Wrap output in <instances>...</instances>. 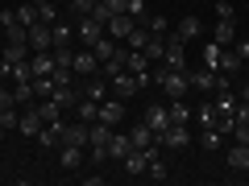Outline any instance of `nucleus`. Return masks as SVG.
Segmentation results:
<instances>
[{"instance_id": "7ed1b4c3", "label": "nucleus", "mask_w": 249, "mask_h": 186, "mask_svg": "<svg viewBox=\"0 0 249 186\" xmlns=\"http://www.w3.org/2000/svg\"><path fill=\"white\" fill-rule=\"evenodd\" d=\"M42 124H46V120H42V112H37L34 104H29V108H21V116H17V133L25 137V141H37Z\"/></svg>"}, {"instance_id": "4c0bfd02", "label": "nucleus", "mask_w": 249, "mask_h": 186, "mask_svg": "<svg viewBox=\"0 0 249 186\" xmlns=\"http://www.w3.org/2000/svg\"><path fill=\"white\" fill-rule=\"evenodd\" d=\"M67 4H71V13H75V17H88V13L96 9V0H67Z\"/></svg>"}, {"instance_id": "5701e85b", "label": "nucleus", "mask_w": 249, "mask_h": 186, "mask_svg": "<svg viewBox=\"0 0 249 186\" xmlns=\"http://www.w3.org/2000/svg\"><path fill=\"white\" fill-rule=\"evenodd\" d=\"M145 161H150V157H145V149H133L121 166H124V174H129V178H145Z\"/></svg>"}, {"instance_id": "37998d69", "label": "nucleus", "mask_w": 249, "mask_h": 186, "mask_svg": "<svg viewBox=\"0 0 249 186\" xmlns=\"http://www.w3.org/2000/svg\"><path fill=\"white\" fill-rule=\"evenodd\" d=\"M241 75H245V79H249V62H245V71H241Z\"/></svg>"}, {"instance_id": "412c9836", "label": "nucleus", "mask_w": 249, "mask_h": 186, "mask_svg": "<svg viewBox=\"0 0 249 186\" xmlns=\"http://www.w3.org/2000/svg\"><path fill=\"white\" fill-rule=\"evenodd\" d=\"M212 42H216V46H232V42H237V21H220V17H216Z\"/></svg>"}, {"instance_id": "dca6fc26", "label": "nucleus", "mask_w": 249, "mask_h": 186, "mask_svg": "<svg viewBox=\"0 0 249 186\" xmlns=\"http://www.w3.org/2000/svg\"><path fill=\"white\" fill-rule=\"evenodd\" d=\"M62 124H67V120H50V124H42V133H37V145H42V149L62 145Z\"/></svg>"}, {"instance_id": "a878e982", "label": "nucleus", "mask_w": 249, "mask_h": 186, "mask_svg": "<svg viewBox=\"0 0 249 186\" xmlns=\"http://www.w3.org/2000/svg\"><path fill=\"white\" fill-rule=\"evenodd\" d=\"M75 120H83V124L100 120V104H96V99H88V95H83L79 104H75Z\"/></svg>"}, {"instance_id": "7c9ffc66", "label": "nucleus", "mask_w": 249, "mask_h": 186, "mask_svg": "<svg viewBox=\"0 0 249 186\" xmlns=\"http://www.w3.org/2000/svg\"><path fill=\"white\" fill-rule=\"evenodd\" d=\"M54 46H71V37H75V25H67V21H54Z\"/></svg>"}, {"instance_id": "c9c22d12", "label": "nucleus", "mask_w": 249, "mask_h": 186, "mask_svg": "<svg viewBox=\"0 0 249 186\" xmlns=\"http://www.w3.org/2000/svg\"><path fill=\"white\" fill-rule=\"evenodd\" d=\"M220 50H224V46L208 42V46H204V66H212V71H216V66H220Z\"/></svg>"}, {"instance_id": "9d476101", "label": "nucleus", "mask_w": 249, "mask_h": 186, "mask_svg": "<svg viewBox=\"0 0 249 186\" xmlns=\"http://www.w3.org/2000/svg\"><path fill=\"white\" fill-rule=\"evenodd\" d=\"M133 29H137V17H133V13H116V17L108 21V37H116V42H124Z\"/></svg>"}, {"instance_id": "473e14b6", "label": "nucleus", "mask_w": 249, "mask_h": 186, "mask_svg": "<svg viewBox=\"0 0 249 186\" xmlns=\"http://www.w3.org/2000/svg\"><path fill=\"white\" fill-rule=\"evenodd\" d=\"M17 21H21V25H37V0H34V4H25V0H21V4H17Z\"/></svg>"}, {"instance_id": "bb28decb", "label": "nucleus", "mask_w": 249, "mask_h": 186, "mask_svg": "<svg viewBox=\"0 0 249 186\" xmlns=\"http://www.w3.org/2000/svg\"><path fill=\"white\" fill-rule=\"evenodd\" d=\"M116 50H121V42H116V37H108V33L100 37V42H91V54H96L100 62H108V58H112Z\"/></svg>"}, {"instance_id": "b1692460", "label": "nucleus", "mask_w": 249, "mask_h": 186, "mask_svg": "<svg viewBox=\"0 0 249 186\" xmlns=\"http://www.w3.org/2000/svg\"><path fill=\"white\" fill-rule=\"evenodd\" d=\"M229 141V137L220 133V128H199V149H208V153H216L220 145Z\"/></svg>"}, {"instance_id": "4be33fe9", "label": "nucleus", "mask_w": 249, "mask_h": 186, "mask_svg": "<svg viewBox=\"0 0 249 186\" xmlns=\"http://www.w3.org/2000/svg\"><path fill=\"white\" fill-rule=\"evenodd\" d=\"M29 58V42H4V54H0V62H9V66H17V62Z\"/></svg>"}, {"instance_id": "393cba45", "label": "nucleus", "mask_w": 249, "mask_h": 186, "mask_svg": "<svg viewBox=\"0 0 249 186\" xmlns=\"http://www.w3.org/2000/svg\"><path fill=\"white\" fill-rule=\"evenodd\" d=\"M175 33L183 37V42H191V37H199V33H204V21H199V17H183V21L175 25Z\"/></svg>"}, {"instance_id": "a18cd8bd", "label": "nucleus", "mask_w": 249, "mask_h": 186, "mask_svg": "<svg viewBox=\"0 0 249 186\" xmlns=\"http://www.w3.org/2000/svg\"><path fill=\"white\" fill-rule=\"evenodd\" d=\"M0 37H4V25H0Z\"/></svg>"}, {"instance_id": "2f4dec72", "label": "nucleus", "mask_w": 249, "mask_h": 186, "mask_svg": "<svg viewBox=\"0 0 249 186\" xmlns=\"http://www.w3.org/2000/svg\"><path fill=\"white\" fill-rule=\"evenodd\" d=\"M162 54H166V37H150V42H145V58H150L154 66H158V62H162Z\"/></svg>"}, {"instance_id": "6ab92c4d", "label": "nucleus", "mask_w": 249, "mask_h": 186, "mask_svg": "<svg viewBox=\"0 0 249 186\" xmlns=\"http://www.w3.org/2000/svg\"><path fill=\"white\" fill-rule=\"evenodd\" d=\"M58 166L62 170H79L83 166V145H58Z\"/></svg>"}, {"instance_id": "f03ea898", "label": "nucleus", "mask_w": 249, "mask_h": 186, "mask_svg": "<svg viewBox=\"0 0 249 186\" xmlns=\"http://www.w3.org/2000/svg\"><path fill=\"white\" fill-rule=\"evenodd\" d=\"M158 66H166V71H187V42L175 33V29L166 33V54H162Z\"/></svg>"}, {"instance_id": "20e7f679", "label": "nucleus", "mask_w": 249, "mask_h": 186, "mask_svg": "<svg viewBox=\"0 0 249 186\" xmlns=\"http://www.w3.org/2000/svg\"><path fill=\"white\" fill-rule=\"evenodd\" d=\"M104 33H108V25H104V21H96L91 13L75 21V37H79V42H88V46H91V42H100Z\"/></svg>"}, {"instance_id": "6e6552de", "label": "nucleus", "mask_w": 249, "mask_h": 186, "mask_svg": "<svg viewBox=\"0 0 249 186\" xmlns=\"http://www.w3.org/2000/svg\"><path fill=\"white\" fill-rule=\"evenodd\" d=\"M29 71H34V75H50V79H54V71H58L54 50H29Z\"/></svg>"}, {"instance_id": "79ce46f5", "label": "nucleus", "mask_w": 249, "mask_h": 186, "mask_svg": "<svg viewBox=\"0 0 249 186\" xmlns=\"http://www.w3.org/2000/svg\"><path fill=\"white\" fill-rule=\"evenodd\" d=\"M237 99H241V104H249V79H245V87L237 91Z\"/></svg>"}, {"instance_id": "a211bd4d", "label": "nucleus", "mask_w": 249, "mask_h": 186, "mask_svg": "<svg viewBox=\"0 0 249 186\" xmlns=\"http://www.w3.org/2000/svg\"><path fill=\"white\" fill-rule=\"evenodd\" d=\"M129 141H133V149H150L154 141H158V137H154V128L145 120H137L133 128H129Z\"/></svg>"}, {"instance_id": "ea45409f", "label": "nucleus", "mask_w": 249, "mask_h": 186, "mask_svg": "<svg viewBox=\"0 0 249 186\" xmlns=\"http://www.w3.org/2000/svg\"><path fill=\"white\" fill-rule=\"evenodd\" d=\"M108 13H129V0H104Z\"/></svg>"}, {"instance_id": "f3484780", "label": "nucleus", "mask_w": 249, "mask_h": 186, "mask_svg": "<svg viewBox=\"0 0 249 186\" xmlns=\"http://www.w3.org/2000/svg\"><path fill=\"white\" fill-rule=\"evenodd\" d=\"M224 161H229V170H249V145L245 141H232L229 153H224Z\"/></svg>"}, {"instance_id": "c03bdc74", "label": "nucleus", "mask_w": 249, "mask_h": 186, "mask_svg": "<svg viewBox=\"0 0 249 186\" xmlns=\"http://www.w3.org/2000/svg\"><path fill=\"white\" fill-rule=\"evenodd\" d=\"M0 141H4V128H0Z\"/></svg>"}, {"instance_id": "f257e3e1", "label": "nucleus", "mask_w": 249, "mask_h": 186, "mask_svg": "<svg viewBox=\"0 0 249 186\" xmlns=\"http://www.w3.org/2000/svg\"><path fill=\"white\" fill-rule=\"evenodd\" d=\"M154 83H158V91H162L166 99H187V91H191V75H187V71L154 66Z\"/></svg>"}, {"instance_id": "0eeeda50", "label": "nucleus", "mask_w": 249, "mask_h": 186, "mask_svg": "<svg viewBox=\"0 0 249 186\" xmlns=\"http://www.w3.org/2000/svg\"><path fill=\"white\" fill-rule=\"evenodd\" d=\"M187 141H191V124H170L166 133H158V145H166V149H183Z\"/></svg>"}, {"instance_id": "f704fd0d", "label": "nucleus", "mask_w": 249, "mask_h": 186, "mask_svg": "<svg viewBox=\"0 0 249 186\" xmlns=\"http://www.w3.org/2000/svg\"><path fill=\"white\" fill-rule=\"evenodd\" d=\"M37 21H46V25H54V21H58V9H54L50 0H37Z\"/></svg>"}, {"instance_id": "423d86ee", "label": "nucleus", "mask_w": 249, "mask_h": 186, "mask_svg": "<svg viewBox=\"0 0 249 186\" xmlns=\"http://www.w3.org/2000/svg\"><path fill=\"white\" fill-rule=\"evenodd\" d=\"M71 71L79 75V79H91V75H100V58L91 54V46H88V50H75V62H71Z\"/></svg>"}, {"instance_id": "aec40b11", "label": "nucleus", "mask_w": 249, "mask_h": 186, "mask_svg": "<svg viewBox=\"0 0 249 186\" xmlns=\"http://www.w3.org/2000/svg\"><path fill=\"white\" fill-rule=\"evenodd\" d=\"M62 145H83V149H88V124L83 120L62 124Z\"/></svg>"}, {"instance_id": "2eb2a0df", "label": "nucleus", "mask_w": 249, "mask_h": 186, "mask_svg": "<svg viewBox=\"0 0 249 186\" xmlns=\"http://www.w3.org/2000/svg\"><path fill=\"white\" fill-rule=\"evenodd\" d=\"M121 116H124V99H100V120H104V124H112V128H116V124H121Z\"/></svg>"}, {"instance_id": "1a4fd4ad", "label": "nucleus", "mask_w": 249, "mask_h": 186, "mask_svg": "<svg viewBox=\"0 0 249 186\" xmlns=\"http://www.w3.org/2000/svg\"><path fill=\"white\" fill-rule=\"evenodd\" d=\"M191 75V87L196 91H216V83H220V71H212V66H204V62H199L196 71H187Z\"/></svg>"}, {"instance_id": "9b49d317", "label": "nucleus", "mask_w": 249, "mask_h": 186, "mask_svg": "<svg viewBox=\"0 0 249 186\" xmlns=\"http://www.w3.org/2000/svg\"><path fill=\"white\" fill-rule=\"evenodd\" d=\"M29 50H54V29L46 25V21L29 25Z\"/></svg>"}, {"instance_id": "39448f33", "label": "nucleus", "mask_w": 249, "mask_h": 186, "mask_svg": "<svg viewBox=\"0 0 249 186\" xmlns=\"http://www.w3.org/2000/svg\"><path fill=\"white\" fill-rule=\"evenodd\" d=\"M108 87H112V95H116V99H133L137 91H142V83H137V75L121 71L116 79H108Z\"/></svg>"}, {"instance_id": "58836bf2", "label": "nucleus", "mask_w": 249, "mask_h": 186, "mask_svg": "<svg viewBox=\"0 0 249 186\" xmlns=\"http://www.w3.org/2000/svg\"><path fill=\"white\" fill-rule=\"evenodd\" d=\"M216 17H220V21H232V17H237V9H232L229 0H216Z\"/></svg>"}, {"instance_id": "cd10ccee", "label": "nucleus", "mask_w": 249, "mask_h": 186, "mask_svg": "<svg viewBox=\"0 0 249 186\" xmlns=\"http://www.w3.org/2000/svg\"><path fill=\"white\" fill-rule=\"evenodd\" d=\"M13 99H17V108L37 104V95H34V79H25V83H13Z\"/></svg>"}, {"instance_id": "e433bc0d", "label": "nucleus", "mask_w": 249, "mask_h": 186, "mask_svg": "<svg viewBox=\"0 0 249 186\" xmlns=\"http://www.w3.org/2000/svg\"><path fill=\"white\" fill-rule=\"evenodd\" d=\"M142 25L150 29L154 37H166V33H170V25H166V17H150V21H142Z\"/></svg>"}, {"instance_id": "a19ab883", "label": "nucleus", "mask_w": 249, "mask_h": 186, "mask_svg": "<svg viewBox=\"0 0 249 186\" xmlns=\"http://www.w3.org/2000/svg\"><path fill=\"white\" fill-rule=\"evenodd\" d=\"M232 50H237V54H241V58H245V62H249V42H232Z\"/></svg>"}, {"instance_id": "ddd939ff", "label": "nucleus", "mask_w": 249, "mask_h": 186, "mask_svg": "<svg viewBox=\"0 0 249 186\" xmlns=\"http://www.w3.org/2000/svg\"><path fill=\"white\" fill-rule=\"evenodd\" d=\"M142 120L150 124V128H154V137H158V133H166V128H170V108H158V104H154V108H145V116H142Z\"/></svg>"}, {"instance_id": "4468645a", "label": "nucleus", "mask_w": 249, "mask_h": 186, "mask_svg": "<svg viewBox=\"0 0 249 186\" xmlns=\"http://www.w3.org/2000/svg\"><path fill=\"white\" fill-rule=\"evenodd\" d=\"M133 153V141H129V133H112V141H108V161H124Z\"/></svg>"}, {"instance_id": "72a5a7b5", "label": "nucleus", "mask_w": 249, "mask_h": 186, "mask_svg": "<svg viewBox=\"0 0 249 186\" xmlns=\"http://www.w3.org/2000/svg\"><path fill=\"white\" fill-rule=\"evenodd\" d=\"M196 120H199V128H216V104H199V112H196Z\"/></svg>"}, {"instance_id": "f8f14e48", "label": "nucleus", "mask_w": 249, "mask_h": 186, "mask_svg": "<svg viewBox=\"0 0 249 186\" xmlns=\"http://www.w3.org/2000/svg\"><path fill=\"white\" fill-rule=\"evenodd\" d=\"M216 71L232 79V75H241V71H245V58H241V54L232 50V46H224V50H220V66H216Z\"/></svg>"}, {"instance_id": "49530a36", "label": "nucleus", "mask_w": 249, "mask_h": 186, "mask_svg": "<svg viewBox=\"0 0 249 186\" xmlns=\"http://www.w3.org/2000/svg\"><path fill=\"white\" fill-rule=\"evenodd\" d=\"M25 4H34V0H25Z\"/></svg>"}, {"instance_id": "c85d7f7f", "label": "nucleus", "mask_w": 249, "mask_h": 186, "mask_svg": "<svg viewBox=\"0 0 249 186\" xmlns=\"http://www.w3.org/2000/svg\"><path fill=\"white\" fill-rule=\"evenodd\" d=\"M150 37H154V33L142 25V21H137V29H133L129 37H124V46H129V50H145V42H150Z\"/></svg>"}, {"instance_id": "c756f323", "label": "nucleus", "mask_w": 249, "mask_h": 186, "mask_svg": "<svg viewBox=\"0 0 249 186\" xmlns=\"http://www.w3.org/2000/svg\"><path fill=\"white\" fill-rule=\"evenodd\" d=\"M170 124H187L191 120V108H187V99H170Z\"/></svg>"}]
</instances>
